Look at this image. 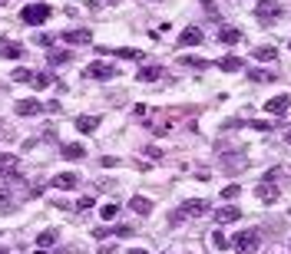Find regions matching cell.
<instances>
[{
  "label": "cell",
  "mask_w": 291,
  "mask_h": 254,
  "mask_svg": "<svg viewBox=\"0 0 291 254\" xmlns=\"http://www.w3.org/2000/svg\"><path fill=\"white\" fill-rule=\"evenodd\" d=\"M196 43H202V27H185L179 33V46H196Z\"/></svg>",
  "instance_id": "ba28073f"
},
{
  "label": "cell",
  "mask_w": 291,
  "mask_h": 254,
  "mask_svg": "<svg viewBox=\"0 0 291 254\" xmlns=\"http://www.w3.org/2000/svg\"><path fill=\"white\" fill-rule=\"evenodd\" d=\"M13 109H17V116L30 119V116H40V109H43V106H40V99H20Z\"/></svg>",
  "instance_id": "9c48e42d"
},
{
  "label": "cell",
  "mask_w": 291,
  "mask_h": 254,
  "mask_svg": "<svg viewBox=\"0 0 291 254\" xmlns=\"http://www.w3.org/2000/svg\"><path fill=\"white\" fill-rule=\"evenodd\" d=\"M126 254H149V251H142V248H129Z\"/></svg>",
  "instance_id": "836d02e7"
},
{
  "label": "cell",
  "mask_w": 291,
  "mask_h": 254,
  "mask_svg": "<svg viewBox=\"0 0 291 254\" xmlns=\"http://www.w3.org/2000/svg\"><path fill=\"white\" fill-rule=\"evenodd\" d=\"M100 218H103V221H116V218H119V205H103Z\"/></svg>",
  "instance_id": "d4e9b609"
},
{
  "label": "cell",
  "mask_w": 291,
  "mask_h": 254,
  "mask_svg": "<svg viewBox=\"0 0 291 254\" xmlns=\"http://www.w3.org/2000/svg\"><path fill=\"white\" fill-rule=\"evenodd\" d=\"M50 4H27L23 10H20V20H23L27 27H40V23H46L50 20Z\"/></svg>",
  "instance_id": "7a4b0ae2"
},
{
  "label": "cell",
  "mask_w": 291,
  "mask_h": 254,
  "mask_svg": "<svg viewBox=\"0 0 291 254\" xmlns=\"http://www.w3.org/2000/svg\"><path fill=\"white\" fill-rule=\"evenodd\" d=\"M116 53H119L123 60H139V56H142L139 50H133V46H123V50H116Z\"/></svg>",
  "instance_id": "f1b7e54d"
},
{
  "label": "cell",
  "mask_w": 291,
  "mask_h": 254,
  "mask_svg": "<svg viewBox=\"0 0 291 254\" xmlns=\"http://www.w3.org/2000/svg\"><path fill=\"white\" fill-rule=\"evenodd\" d=\"M252 56H255L258 63H272V60H278V50H275V46H258Z\"/></svg>",
  "instance_id": "ffe728a7"
},
{
  "label": "cell",
  "mask_w": 291,
  "mask_h": 254,
  "mask_svg": "<svg viewBox=\"0 0 291 254\" xmlns=\"http://www.w3.org/2000/svg\"><path fill=\"white\" fill-rule=\"evenodd\" d=\"M265 109L272 112V116H278V119H281V116H285V112L291 109V96H288V93H281V96H272V99L265 103Z\"/></svg>",
  "instance_id": "5b68a950"
},
{
  "label": "cell",
  "mask_w": 291,
  "mask_h": 254,
  "mask_svg": "<svg viewBox=\"0 0 291 254\" xmlns=\"http://www.w3.org/2000/svg\"><path fill=\"white\" fill-rule=\"evenodd\" d=\"M238 218H241V208H235V205H225L222 211H215L219 224H232V221H238Z\"/></svg>",
  "instance_id": "7c38bea8"
},
{
  "label": "cell",
  "mask_w": 291,
  "mask_h": 254,
  "mask_svg": "<svg viewBox=\"0 0 291 254\" xmlns=\"http://www.w3.org/2000/svg\"><path fill=\"white\" fill-rule=\"evenodd\" d=\"M37 244L40 248H53V244H57V231H43V235L37 238Z\"/></svg>",
  "instance_id": "4316f807"
},
{
  "label": "cell",
  "mask_w": 291,
  "mask_h": 254,
  "mask_svg": "<svg viewBox=\"0 0 291 254\" xmlns=\"http://www.w3.org/2000/svg\"><path fill=\"white\" fill-rule=\"evenodd\" d=\"M0 4H10V0H0Z\"/></svg>",
  "instance_id": "d590c367"
},
{
  "label": "cell",
  "mask_w": 291,
  "mask_h": 254,
  "mask_svg": "<svg viewBox=\"0 0 291 254\" xmlns=\"http://www.w3.org/2000/svg\"><path fill=\"white\" fill-rule=\"evenodd\" d=\"M219 69H225V73H238V69H245V60H241V56H222Z\"/></svg>",
  "instance_id": "4fadbf2b"
},
{
  "label": "cell",
  "mask_w": 291,
  "mask_h": 254,
  "mask_svg": "<svg viewBox=\"0 0 291 254\" xmlns=\"http://www.w3.org/2000/svg\"><path fill=\"white\" fill-rule=\"evenodd\" d=\"M255 17L258 20H278L281 17V4L278 0H258V4H255Z\"/></svg>",
  "instance_id": "277c9868"
},
{
  "label": "cell",
  "mask_w": 291,
  "mask_h": 254,
  "mask_svg": "<svg viewBox=\"0 0 291 254\" xmlns=\"http://www.w3.org/2000/svg\"><path fill=\"white\" fill-rule=\"evenodd\" d=\"M182 63H185V66H199V69L205 66V60H196V56H182Z\"/></svg>",
  "instance_id": "4dcf8cb0"
},
{
  "label": "cell",
  "mask_w": 291,
  "mask_h": 254,
  "mask_svg": "<svg viewBox=\"0 0 291 254\" xmlns=\"http://www.w3.org/2000/svg\"><path fill=\"white\" fill-rule=\"evenodd\" d=\"M0 254H7V251H4V248H0Z\"/></svg>",
  "instance_id": "8d00e7d4"
},
{
  "label": "cell",
  "mask_w": 291,
  "mask_h": 254,
  "mask_svg": "<svg viewBox=\"0 0 291 254\" xmlns=\"http://www.w3.org/2000/svg\"><path fill=\"white\" fill-rule=\"evenodd\" d=\"M33 80V73H30V69H23V66H20V69H13V83H30Z\"/></svg>",
  "instance_id": "83f0119b"
},
{
  "label": "cell",
  "mask_w": 291,
  "mask_h": 254,
  "mask_svg": "<svg viewBox=\"0 0 291 254\" xmlns=\"http://www.w3.org/2000/svg\"><path fill=\"white\" fill-rule=\"evenodd\" d=\"M30 83H33V89L40 93V89H50V86H53V76H50V73H33Z\"/></svg>",
  "instance_id": "44dd1931"
},
{
  "label": "cell",
  "mask_w": 291,
  "mask_h": 254,
  "mask_svg": "<svg viewBox=\"0 0 291 254\" xmlns=\"http://www.w3.org/2000/svg\"><path fill=\"white\" fill-rule=\"evenodd\" d=\"M86 80H100V83L116 80V66H113V63L96 60V63H89V66H86Z\"/></svg>",
  "instance_id": "3957f363"
},
{
  "label": "cell",
  "mask_w": 291,
  "mask_h": 254,
  "mask_svg": "<svg viewBox=\"0 0 291 254\" xmlns=\"http://www.w3.org/2000/svg\"><path fill=\"white\" fill-rule=\"evenodd\" d=\"M255 195H258L261 201H278V188H275L272 182H261V185L255 188Z\"/></svg>",
  "instance_id": "2e32d148"
},
{
  "label": "cell",
  "mask_w": 291,
  "mask_h": 254,
  "mask_svg": "<svg viewBox=\"0 0 291 254\" xmlns=\"http://www.w3.org/2000/svg\"><path fill=\"white\" fill-rule=\"evenodd\" d=\"M0 175L17 179V159H13V155H0Z\"/></svg>",
  "instance_id": "ac0fdd59"
},
{
  "label": "cell",
  "mask_w": 291,
  "mask_h": 254,
  "mask_svg": "<svg viewBox=\"0 0 291 254\" xmlns=\"http://www.w3.org/2000/svg\"><path fill=\"white\" fill-rule=\"evenodd\" d=\"M285 142H288V145H291V129H288V132H285Z\"/></svg>",
  "instance_id": "e575fe53"
},
{
  "label": "cell",
  "mask_w": 291,
  "mask_h": 254,
  "mask_svg": "<svg viewBox=\"0 0 291 254\" xmlns=\"http://www.w3.org/2000/svg\"><path fill=\"white\" fill-rule=\"evenodd\" d=\"M76 132H83V136H89V132L100 129V116H76Z\"/></svg>",
  "instance_id": "30bf717a"
},
{
  "label": "cell",
  "mask_w": 291,
  "mask_h": 254,
  "mask_svg": "<svg viewBox=\"0 0 291 254\" xmlns=\"http://www.w3.org/2000/svg\"><path fill=\"white\" fill-rule=\"evenodd\" d=\"M0 56H4V60H20V56H23V46L20 43H4L0 46Z\"/></svg>",
  "instance_id": "d6986e66"
},
{
  "label": "cell",
  "mask_w": 291,
  "mask_h": 254,
  "mask_svg": "<svg viewBox=\"0 0 291 254\" xmlns=\"http://www.w3.org/2000/svg\"><path fill=\"white\" fill-rule=\"evenodd\" d=\"M76 208H80V211H86V208H93V198H89V195H86V198H80V205H76Z\"/></svg>",
  "instance_id": "1f68e13d"
},
{
  "label": "cell",
  "mask_w": 291,
  "mask_h": 254,
  "mask_svg": "<svg viewBox=\"0 0 291 254\" xmlns=\"http://www.w3.org/2000/svg\"><path fill=\"white\" fill-rule=\"evenodd\" d=\"M219 40L225 46H235V43H241V30H235V27H222L219 30Z\"/></svg>",
  "instance_id": "5bb4252c"
},
{
  "label": "cell",
  "mask_w": 291,
  "mask_h": 254,
  "mask_svg": "<svg viewBox=\"0 0 291 254\" xmlns=\"http://www.w3.org/2000/svg\"><path fill=\"white\" fill-rule=\"evenodd\" d=\"M248 80H255V83H272L275 76L268 73V69H248Z\"/></svg>",
  "instance_id": "484cf974"
},
{
  "label": "cell",
  "mask_w": 291,
  "mask_h": 254,
  "mask_svg": "<svg viewBox=\"0 0 291 254\" xmlns=\"http://www.w3.org/2000/svg\"><path fill=\"white\" fill-rule=\"evenodd\" d=\"M63 43H70V46L93 43V30H89V27H80V30H66V33H63Z\"/></svg>",
  "instance_id": "8992f818"
},
{
  "label": "cell",
  "mask_w": 291,
  "mask_h": 254,
  "mask_svg": "<svg viewBox=\"0 0 291 254\" xmlns=\"http://www.w3.org/2000/svg\"><path fill=\"white\" fill-rule=\"evenodd\" d=\"M288 50H291V43H288Z\"/></svg>",
  "instance_id": "74e56055"
},
{
  "label": "cell",
  "mask_w": 291,
  "mask_h": 254,
  "mask_svg": "<svg viewBox=\"0 0 291 254\" xmlns=\"http://www.w3.org/2000/svg\"><path fill=\"white\" fill-rule=\"evenodd\" d=\"M252 129H258V132H268V129H272V122H252Z\"/></svg>",
  "instance_id": "d6a6232c"
},
{
  "label": "cell",
  "mask_w": 291,
  "mask_h": 254,
  "mask_svg": "<svg viewBox=\"0 0 291 254\" xmlns=\"http://www.w3.org/2000/svg\"><path fill=\"white\" fill-rule=\"evenodd\" d=\"M179 211H182L185 218H196V215L202 218L205 211H209V201H205V198H192V201H185V205H182V208H179Z\"/></svg>",
  "instance_id": "52a82bcc"
},
{
  "label": "cell",
  "mask_w": 291,
  "mask_h": 254,
  "mask_svg": "<svg viewBox=\"0 0 291 254\" xmlns=\"http://www.w3.org/2000/svg\"><path fill=\"white\" fill-rule=\"evenodd\" d=\"M238 192H241V188H238V185H228V188H225V192H222V198H238Z\"/></svg>",
  "instance_id": "f546056e"
},
{
  "label": "cell",
  "mask_w": 291,
  "mask_h": 254,
  "mask_svg": "<svg viewBox=\"0 0 291 254\" xmlns=\"http://www.w3.org/2000/svg\"><path fill=\"white\" fill-rule=\"evenodd\" d=\"M139 80H142V83H156V80H162V66H156V63L142 66V69H139Z\"/></svg>",
  "instance_id": "e0dca14e"
},
{
  "label": "cell",
  "mask_w": 291,
  "mask_h": 254,
  "mask_svg": "<svg viewBox=\"0 0 291 254\" xmlns=\"http://www.w3.org/2000/svg\"><path fill=\"white\" fill-rule=\"evenodd\" d=\"M232 248L238 254H255L261 248V231L258 228H248V231H241V235H235L232 238Z\"/></svg>",
  "instance_id": "6da1fadb"
},
{
  "label": "cell",
  "mask_w": 291,
  "mask_h": 254,
  "mask_svg": "<svg viewBox=\"0 0 291 254\" xmlns=\"http://www.w3.org/2000/svg\"><path fill=\"white\" fill-rule=\"evenodd\" d=\"M80 185V175L76 172H63V175H57L53 179V188H60V192H70V188Z\"/></svg>",
  "instance_id": "8fae6325"
},
{
  "label": "cell",
  "mask_w": 291,
  "mask_h": 254,
  "mask_svg": "<svg viewBox=\"0 0 291 254\" xmlns=\"http://www.w3.org/2000/svg\"><path fill=\"white\" fill-rule=\"evenodd\" d=\"M46 60H50V66H63V63H70V53L66 50H50Z\"/></svg>",
  "instance_id": "603a6c76"
},
{
  "label": "cell",
  "mask_w": 291,
  "mask_h": 254,
  "mask_svg": "<svg viewBox=\"0 0 291 254\" xmlns=\"http://www.w3.org/2000/svg\"><path fill=\"white\" fill-rule=\"evenodd\" d=\"M86 155V149H83L80 142H70V145H63V159H83Z\"/></svg>",
  "instance_id": "cb8c5ba5"
},
{
  "label": "cell",
  "mask_w": 291,
  "mask_h": 254,
  "mask_svg": "<svg viewBox=\"0 0 291 254\" xmlns=\"http://www.w3.org/2000/svg\"><path fill=\"white\" fill-rule=\"evenodd\" d=\"M129 208H133L136 215H149V211H152V201L146 198V195H133V198H129Z\"/></svg>",
  "instance_id": "9a60e30c"
},
{
  "label": "cell",
  "mask_w": 291,
  "mask_h": 254,
  "mask_svg": "<svg viewBox=\"0 0 291 254\" xmlns=\"http://www.w3.org/2000/svg\"><path fill=\"white\" fill-rule=\"evenodd\" d=\"M212 248H219V251H228V248H232V238H228L225 231H215V235H212Z\"/></svg>",
  "instance_id": "7402d4cb"
}]
</instances>
